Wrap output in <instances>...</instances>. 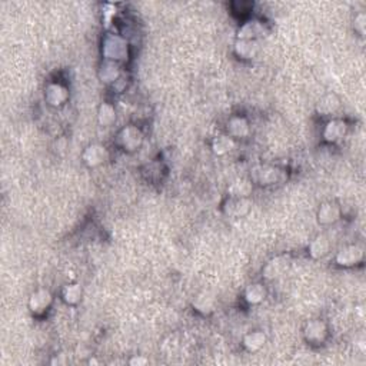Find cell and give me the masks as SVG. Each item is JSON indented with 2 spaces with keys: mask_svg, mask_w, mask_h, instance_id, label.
<instances>
[{
  "mask_svg": "<svg viewBox=\"0 0 366 366\" xmlns=\"http://www.w3.org/2000/svg\"><path fill=\"white\" fill-rule=\"evenodd\" d=\"M363 256V252L360 248L357 246H348L345 249H342L336 256L338 263L342 266H352V265H356L359 260L362 259Z\"/></svg>",
  "mask_w": 366,
  "mask_h": 366,
  "instance_id": "6da1fadb",
  "label": "cell"
},
{
  "mask_svg": "<svg viewBox=\"0 0 366 366\" xmlns=\"http://www.w3.org/2000/svg\"><path fill=\"white\" fill-rule=\"evenodd\" d=\"M119 139L126 151H134L142 143V133L136 127H127L122 130Z\"/></svg>",
  "mask_w": 366,
  "mask_h": 366,
  "instance_id": "7a4b0ae2",
  "label": "cell"
},
{
  "mask_svg": "<svg viewBox=\"0 0 366 366\" xmlns=\"http://www.w3.org/2000/svg\"><path fill=\"white\" fill-rule=\"evenodd\" d=\"M52 302V296L47 290H37L30 298V309L35 313H43Z\"/></svg>",
  "mask_w": 366,
  "mask_h": 366,
  "instance_id": "3957f363",
  "label": "cell"
},
{
  "mask_svg": "<svg viewBox=\"0 0 366 366\" xmlns=\"http://www.w3.org/2000/svg\"><path fill=\"white\" fill-rule=\"evenodd\" d=\"M105 49H106V54L110 59H123V56L127 53L125 43L119 37L107 39Z\"/></svg>",
  "mask_w": 366,
  "mask_h": 366,
  "instance_id": "277c9868",
  "label": "cell"
},
{
  "mask_svg": "<svg viewBox=\"0 0 366 366\" xmlns=\"http://www.w3.org/2000/svg\"><path fill=\"white\" fill-rule=\"evenodd\" d=\"M85 161L90 166H96L100 165L102 162L106 159V151L103 146H99V144H92L86 149V152L83 155Z\"/></svg>",
  "mask_w": 366,
  "mask_h": 366,
  "instance_id": "5b68a950",
  "label": "cell"
},
{
  "mask_svg": "<svg viewBox=\"0 0 366 366\" xmlns=\"http://www.w3.org/2000/svg\"><path fill=\"white\" fill-rule=\"evenodd\" d=\"M306 339L319 343L326 336V326L321 321H313L306 326Z\"/></svg>",
  "mask_w": 366,
  "mask_h": 366,
  "instance_id": "8992f818",
  "label": "cell"
},
{
  "mask_svg": "<svg viewBox=\"0 0 366 366\" xmlns=\"http://www.w3.org/2000/svg\"><path fill=\"white\" fill-rule=\"evenodd\" d=\"M318 219L319 222L323 225L333 224L335 221L339 219V207L333 203H325L321 206L319 209V213H318Z\"/></svg>",
  "mask_w": 366,
  "mask_h": 366,
  "instance_id": "52a82bcc",
  "label": "cell"
},
{
  "mask_svg": "<svg viewBox=\"0 0 366 366\" xmlns=\"http://www.w3.org/2000/svg\"><path fill=\"white\" fill-rule=\"evenodd\" d=\"M279 176V170L275 168H269V166H263L259 169L255 170V179L259 182L260 185H270L275 183Z\"/></svg>",
  "mask_w": 366,
  "mask_h": 366,
  "instance_id": "ba28073f",
  "label": "cell"
},
{
  "mask_svg": "<svg viewBox=\"0 0 366 366\" xmlns=\"http://www.w3.org/2000/svg\"><path fill=\"white\" fill-rule=\"evenodd\" d=\"M46 98H47V100L50 102V105L59 106V105H62L63 102L66 100L67 93H66V89L62 88L60 85H52V86L47 88Z\"/></svg>",
  "mask_w": 366,
  "mask_h": 366,
  "instance_id": "9c48e42d",
  "label": "cell"
},
{
  "mask_svg": "<svg viewBox=\"0 0 366 366\" xmlns=\"http://www.w3.org/2000/svg\"><path fill=\"white\" fill-rule=\"evenodd\" d=\"M309 250H311V255L313 258H322L328 253L329 250V242L325 236H318L315 241L311 243L309 246Z\"/></svg>",
  "mask_w": 366,
  "mask_h": 366,
  "instance_id": "30bf717a",
  "label": "cell"
},
{
  "mask_svg": "<svg viewBox=\"0 0 366 366\" xmlns=\"http://www.w3.org/2000/svg\"><path fill=\"white\" fill-rule=\"evenodd\" d=\"M228 129H229V132L233 136L241 137V136H245L248 133L249 126H248V122L243 117H233V119H231V122L228 123Z\"/></svg>",
  "mask_w": 366,
  "mask_h": 366,
  "instance_id": "8fae6325",
  "label": "cell"
},
{
  "mask_svg": "<svg viewBox=\"0 0 366 366\" xmlns=\"http://www.w3.org/2000/svg\"><path fill=\"white\" fill-rule=\"evenodd\" d=\"M343 133H345V123L339 122V120L331 122L325 130V136H326L328 140H336V139L342 137Z\"/></svg>",
  "mask_w": 366,
  "mask_h": 366,
  "instance_id": "7c38bea8",
  "label": "cell"
},
{
  "mask_svg": "<svg viewBox=\"0 0 366 366\" xmlns=\"http://www.w3.org/2000/svg\"><path fill=\"white\" fill-rule=\"evenodd\" d=\"M263 343H265V335L259 331L252 332L245 338V346L249 350H258L263 346Z\"/></svg>",
  "mask_w": 366,
  "mask_h": 366,
  "instance_id": "4fadbf2b",
  "label": "cell"
},
{
  "mask_svg": "<svg viewBox=\"0 0 366 366\" xmlns=\"http://www.w3.org/2000/svg\"><path fill=\"white\" fill-rule=\"evenodd\" d=\"M81 296H82V290L78 285L66 286V289L63 290V299H64L67 304H76V302H79Z\"/></svg>",
  "mask_w": 366,
  "mask_h": 366,
  "instance_id": "5bb4252c",
  "label": "cell"
},
{
  "mask_svg": "<svg viewBox=\"0 0 366 366\" xmlns=\"http://www.w3.org/2000/svg\"><path fill=\"white\" fill-rule=\"evenodd\" d=\"M265 298V289L260 285H252L246 290V301L249 304H258Z\"/></svg>",
  "mask_w": 366,
  "mask_h": 366,
  "instance_id": "9a60e30c",
  "label": "cell"
},
{
  "mask_svg": "<svg viewBox=\"0 0 366 366\" xmlns=\"http://www.w3.org/2000/svg\"><path fill=\"white\" fill-rule=\"evenodd\" d=\"M233 148V140L228 136H219L216 140L213 142V151L217 155H222L226 153L228 151H231Z\"/></svg>",
  "mask_w": 366,
  "mask_h": 366,
  "instance_id": "2e32d148",
  "label": "cell"
},
{
  "mask_svg": "<svg viewBox=\"0 0 366 366\" xmlns=\"http://www.w3.org/2000/svg\"><path fill=\"white\" fill-rule=\"evenodd\" d=\"M236 50H238V53L241 54L242 57H252L255 54L256 46H255V43L252 40H242L236 46Z\"/></svg>",
  "mask_w": 366,
  "mask_h": 366,
  "instance_id": "e0dca14e",
  "label": "cell"
},
{
  "mask_svg": "<svg viewBox=\"0 0 366 366\" xmlns=\"http://www.w3.org/2000/svg\"><path fill=\"white\" fill-rule=\"evenodd\" d=\"M213 298H210L209 295H200L196 299V302H195V308L197 311H200V312H209V311L213 309Z\"/></svg>",
  "mask_w": 366,
  "mask_h": 366,
  "instance_id": "ac0fdd59",
  "label": "cell"
},
{
  "mask_svg": "<svg viewBox=\"0 0 366 366\" xmlns=\"http://www.w3.org/2000/svg\"><path fill=\"white\" fill-rule=\"evenodd\" d=\"M99 119L102 125H110L115 120V110L110 105H103L99 112Z\"/></svg>",
  "mask_w": 366,
  "mask_h": 366,
  "instance_id": "d6986e66",
  "label": "cell"
},
{
  "mask_svg": "<svg viewBox=\"0 0 366 366\" xmlns=\"http://www.w3.org/2000/svg\"><path fill=\"white\" fill-rule=\"evenodd\" d=\"M231 192L233 193V196H239V197L246 196V195L250 192V183L245 182V180L238 182V183H235L232 188H231Z\"/></svg>",
  "mask_w": 366,
  "mask_h": 366,
  "instance_id": "ffe728a7",
  "label": "cell"
},
{
  "mask_svg": "<svg viewBox=\"0 0 366 366\" xmlns=\"http://www.w3.org/2000/svg\"><path fill=\"white\" fill-rule=\"evenodd\" d=\"M282 270V266L279 265V260H273V262H270L268 265V268H266V276L268 277H272V276H276L277 273Z\"/></svg>",
  "mask_w": 366,
  "mask_h": 366,
  "instance_id": "44dd1931",
  "label": "cell"
},
{
  "mask_svg": "<svg viewBox=\"0 0 366 366\" xmlns=\"http://www.w3.org/2000/svg\"><path fill=\"white\" fill-rule=\"evenodd\" d=\"M146 362H148L146 359H140V357H139V359L136 357V359H132V360H130L132 365H136V363H137V365H142V363H146Z\"/></svg>",
  "mask_w": 366,
  "mask_h": 366,
  "instance_id": "7402d4cb",
  "label": "cell"
}]
</instances>
